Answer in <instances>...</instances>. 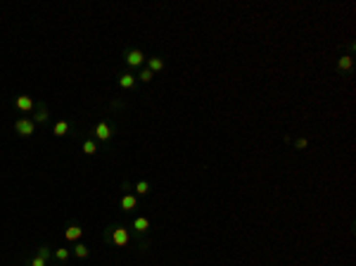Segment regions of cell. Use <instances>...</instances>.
I'll use <instances>...</instances> for the list:
<instances>
[{
    "label": "cell",
    "mask_w": 356,
    "mask_h": 266,
    "mask_svg": "<svg viewBox=\"0 0 356 266\" xmlns=\"http://www.w3.org/2000/svg\"><path fill=\"white\" fill-rule=\"evenodd\" d=\"M105 243L114 245V247H128L133 243V233L121 224H112V226L105 228Z\"/></svg>",
    "instance_id": "obj_1"
},
{
    "label": "cell",
    "mask_w": 356,
    "mask_h": 266,
    "mask_svg": "<svg viewBox=\"0 0 356 266\" xmlns=\"http://www.w3.org/2000/svg\"><path fill=\"white\" fill-rule=\"evenodd\" d=\"M112 136H114V126L109 124V122H105V119L98 122L95 128H93V138H95L98 143H105L107 145V143L112 141Z\"/></svg>",
    "instance_id": "obj_2"
},
{
    "label": "cell",
    "mask_w": 356,
    "mask_h": 266,
    "mask_svg": "<svg viewBox=\"0 0 356 266\" xmlns=\"http://www.w3.org/2000/svg\"><path fill=\"white\" fill-rule=\"evenodd\" d=\"M124 60L126 64H128V69H138V67H142L145 64V53H142L140 48H126L124 50Z\"/></svg>",
    "instance_id": "obj_3"
},
{
    "label": "cell",
    "mask_w": 356,
    "mask_h": 266,
    "mask_svg": "<svg viewBox=\"0 0 356 266\" xmlns=\"http://www.w3.org/2000/svg\"><path fill=\"white\" fill-rule=\"evenodd\" d=\"M15 131L19 133V138H31L36 133V124L31 122V117H19L15 122Z\"/></svg>",
    "instance_id": "obj_4"
},
{
    "label": "cell",
    "mask_w": 356,
    "mask_h": 266,
    "mask_svg": "<svg viewBox=\"0 0 356 266\" xmlns=\"http://www.w3.org/2000/svg\"><path fill=\"white\" fill-rule=\"evenodd\" d=\"M50 119V109H48V105L45 102H36V107H34V114H31V122H34L36 126H40V124H45Z\"/></svg>",
    "instance_id": "obj_5"
},
{
    "label": "cell",
    "mask_w": 356,
    "mask_h": 266,
    "mask_svg": "<svg viewBox=\"0 0 356 266\" xmlns=\"http://www.w3.org/2000/svg\"><path fill=\"white\" fill-rule=\"evenodd\" d=\"M117 81H119V88H121V90H136V86H138V76H136L131 69L121 71Z\"/></svg>",
    "instance_id": "obj_6"
},
{
    "label": "cell",
    "mask_w": 356,
    "mask_h": 266,
    "mask_svg": "<svg viewBox=\"0 0 356 266\" xmlns=\"http://www.w3.org/2000/svg\"><path fill=\"white\" fill-rule=\"evenodd\" d=\"M150 226H152V224H150V219H147V216H136V219H133V224H131V228H133V238H136V235L145 238L147 231H150Z\"/></svg>",
    "instance_id": "obj_7"
},
{
    "label": "cell",
    "mask_w": 356,
    "mask_h": 266,
    "mask_svg": "<svg viewBox=\"0 0 356 266\" xmlns=\"http://www.w3.org/2000/svg\"><path fill=\"white\" fill-rule=\"evenodd\" d=\"M119 207H121V212H133V209H138V195H136V193H124L121 200H119Z\"/></svg>",
    "instance_id": "obj_8"
},
{
    "label": "cell",
    "mask_w": 356,
    "mask_h": 266,
    "mask_svg": "<svg viewBox=\"0 0 356 266\" xmlns=\"http://www.w3.org/2000/svg\"><path fill=\"white\" fill-rule=\"evenodd\" d=\"M15 107H17L19 112H34L36 100L31 95H17V98H15Z\"/></svg>",
    "instance_id": "obj_9"
},
{
    "label": "cell",
    "mask_w": 356,
    "mask_h": 266,
    "mask_svg": "<svg viewBox=\"0 0 356 266\" xmlns=\"http://www.w3.org/2000/svg\"><path fill=\"white\" fill-rule=\"evenodd\" d=\"M354 69V55H342L337 60V71L339 74H349V71Z\"/></svg>",
    "instance_id": "obj_10"
},
{
    "label": "cell",
    "mask_w": 356,
    "mask_h": 266,
    "mask_svg": "<svg viewBox=\"0 0 356 266\" xmlns=\"http://www.w3.org/2000/svg\"><path fill=\"white\" fill-rule=\"evenodd\" d=\"M145 64H147V69L152 71V74H159V71H164V67H166V64H164V60H161L159 55H152V57H147V60H145Z\"/></svg>",
    "instance_id": "obj_11"
},
{
    "label": "cell",
    "mask_w": 356,
    "mask_h": 266,
    "mask_svg": "<svg viewBox=\"0 0 356 266\" xmlns=\"http://www.w3.org/2000/svg\"><path fill=\"white\" fill-rule=\"evenodd\" d=\"M81 233H83V228H81L79 224H69L67 231H64V238H67L69 243H79V240H81Z\"/></svg>",
    "instance_id": "obj_12"
},
{
    "label": "cell",
    "mask_w": 356,
    "mask_h": 266,
    "mask_svg": "<svg viewBox=\"0 0 356 266\" xmlns=\"http://www.w3.org/2000/svg\"><path fill=\"white\" fill-rule=\"evenodd\" d=\"M69 122H64V119H59V122H55L53 126V133L57 136V138H64V136H69Z\"/></svg>",
    "instance_id": "obj_13"
},
{
    "label": "cell",
    "mask_w": 356,
    "mask_h": 266,
    "mask_svg": "<svg viewBox=\"0 0 356 266\" xmlns=\"http://www.w3.org/2000/svg\"><path fill=\"white\" fill-rule=\"evenodd\" d=\"M81 152H83V155H88V157L98 155V141H95V138H86L83 145H81Z\"/></svg>",
    "instance_id": "obj_14"
},
{
    "label": "cell",
    "mask_w": 356,
    "mask_h": 266,
    "mask_svg": "<svg viewBox=\"0 0 356 266\" xmlns=\"http://www.w3.org/2000/svg\"><path fill=\"white\" fill-rule=\"evenodd\" d=\"M69 257H71V252L67 247H57L53 249V259L57 262V264H67L69 262Z\"/></svg>",
    "instance_id": "obj_15"
},
{
    "label": "cell",
    "mask_w": 356,
    "mask_h": 266,
    "mask_svg": "<svg viewBox=\"0 0 356 266\" xmlns=\"http://www.w3.org/2000/svg\"><path fill=\"white\" fill-rule=\"evenodd\" d=\"M74 254H76V259H88V254H90L88 245H83V243H76V247H74Z\"/></svg>",
    "instance_id": "obj_16"
},
{
    "label": "cell",
    "mask_w": 356,
    "mask_h": 266,
    "mask_svg": "<svg viewBox=\"0 0 356 266\" xmlns=\"http://www.w3.org/2000/svg\"><path fill=\"white\" fill-rule=\"evenodd\" d=\"M133 190H136V195H147V193H150V183H147V181H138V183L133 185Z\"/></svg>",
    "instance_id": "obj_17"
},
{
    "label": "cell",
    "mask_w": 356,
    "mask_h": 266,
    "mask_svg": "<svg viewBox=\"0 0 356 266\" xmlns=\"http://www.w3.org/2000/svg\"><path fill=\"white\" fill-rule=\"evenodd\" d=\"M36 254H38V257H43L45 262H50V259H53V247H50V245H40Z\"/></svg>",
    "instance_id": "obj_18"
},
{
    "label": "cell",
    "mask_w": 356,
    "mask_h": 266,
    "mask_svg": "<svg viewBox=\"0 0 356 266\" xmlns=\"http://www.w3.org/2000/svg\"><path fill=\"white\" fill-rule=\"evenodd\" d=\"M48 264H50V262H45V259H43V257H38V254H34L29 262H24V266H48Z\"/></svg>",
    "instance_id": "obj_19"
},
{
    "label": "cell",
    "mask_w": 356,
    "mask_h": 266,
    "mask_svg": "<svg viewBox=\"0 0 356 266\" xmlns=\"http://www.w3.org/2000/svg\"><path fill=\"white\" fill-rule=\"evenodd\" d=\"M136 76H138V81H142V83H150L155 74H152V71H150V69H147V67H145V69H142L140 74H136Z\"/></svg>",
    "instance_id": "obj_20"
},
{
    "label": "cell",
    "mask_w": 356,
    "mask_h": 266,
    "mask_svg": "<svg viewBox=\"0 0 356 266\" xmlns=\"http://www.w3.org/2000/svg\"><path fill=\"white\" fill-rule=\"evenodd\" d=\"M295 147H297V150H306V147H309V141H306V138H297V141H295Z\"/></svg>",
    "instance_id": "obj_21"
},
{
    "label": "cell",
    "mask_w": 356,
    "mask_h": 266,
    "mask_svg": "<svg viewBox=\"0 0 356 266\" xmlns=\"http://www.w3.org/2000/svg\"><path fill=\"white\" fill-rule=\"evenodd\" d=\"M109 107H112V109H124V102H121V100H112Z\"/></svg>",
    "instance_id": "obj_22"
},
{
    "label": "cell",
    "mask_w": 356,
    "mask_h": 266,
    "mask_svg": "<svg viewBox=\"0 0 356 266\" xmlns=\"http://www.w3.org/2000/svg\"><path fill=\"white\" fill-rule=\"evenodd\" d=\"M48 266H62V264H48Z\"/></svg>",
    "instance_id": "obj_23"
}]
</instances>
